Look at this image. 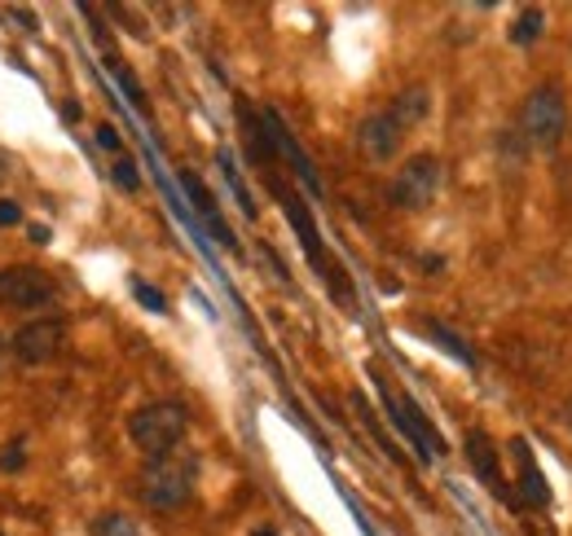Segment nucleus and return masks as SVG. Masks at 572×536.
I'll list each match as a JSON object with an SVG mask.
<instances>
[{"label": "nucleus", "mask_w": 572, "mask_h": 536, "mask_svg": "<svg viewBox=\"0 0 572 536\" xmlns=\"http://www.w3.org/2000/svg\"><path fill=\"white\" fill-rule=\"evenodd\" d=\"M93 536H141V527H137L133 514H124V510H106V514L93 518Z\"/></svg>", "instance_id": "nucleus-10"}, {"label": "nucleus", "mask_w": 572, "mask_h": 536, "mask_svg": "<svg viewBox=\"0 0 572 536\" xmlns=\"http://www.w3.org/2000/svg\"><path fill=\"white\" fill-rule=\"evenodd\" d=\"M115 185H124L128 194H133V189H141V172H137V163H133V159H124V154L115 159Z\"/></svg>", "instance_id": "nucleus-13"}, {"label": "nucleus", "mask_w": 572, "mask_h": 536, "mask_svg": "<svg viewBox=\"0 0 572 536\" xmlns=\"http://www.w3.org/2000/svg\"><path fill=\"white\" fill-rule=\"evenodd\" d=\"M0 536H5V532H0Z\"/></svg>", "instance_id": "nucleus-20"}, {"label": "nucleus", "mask_w": 572, "mask_h": 536, "mask_svg": "<svg viewBox=\"0 0 572 536\" xmlns=\"http://www.w3.org/2000/svg\"><path fill=\"white\" fill-rule=\"evenodd\" d=\"M194 497V462L190 457H155L141 470V501L155 510H181Z\"/></svg>", "instance_id": "nucleus-3"}, {"label": "nucleus", "mask_w": 572, "mask_h": 536, "mask_svg": "<svg viewBox=\"0 0 572 536\" xmlns=\"http://www.w3.org/2000/svg\"><path fill=\"white\" fill-rule=\"evenodd\" d=\"M0 348H5V343H0Z\"/></svg>", "instance_id": "nucleus-21"}, {"label": "nucleus", "mask_w": 572, "mask_h": 536, "mask_svg": "<svg viewBox=\"0 0 572 536\" xmlns=\"http://www.w3.org/2000/svg\"><path fill=\"white\" fill-rule=\"evenodd\" d=\"M62 343H67L62 322H32V326H23L14 335V357L27 361V365H45V361H54L62 352Z\"/></svg>", "instance_id": "nucleus-7"}, {"label": "nucleus", "mask_w": 572, "mask_h": 536, "mask_svg": "<svg viewBox=\"0 0 572 536\" xmlns=\"http://www.w3.org/2000/svg\"><path fill=\"white\" fill-rule=\"evenodd\" d=\"M427 110H432V97H427V89H423V84L401 89V97L388 106V115H392L401 128H419V124L427 119Z\"/></svg>", "instance_id": "nucleus-8"}, {"label": "nucleus", "mask_w": 572, "mask_h": 536, "mask_svg": "<svg viewBox=\"0 0 572 536\" xmlns=\"http://www.w3.org/2000/svg\"><path fill=\"white\" fill-rule=\"evenodd\" d=\"M401 141H405V128L388 115V110H379V115H366L362 124H357V150H362V159L366 163H392L397 154H401Z\"/></svg>", "instance_id": "nucleus-6"}, {"label": "nucleus", "mask_w": 572, "mask_h": 536, "mask_svg": "<svg viewBox=\"0 0 572 536\" xmlns=\"http://www.w3.org/2000/svg\"><path fill=\"white\" fill-rule=\"evenodd\" d=\"M436 194H441V159L436 154L405 159V167L392 180V202L401 211H423V207L436 202Z\"/></svg>", "instance_id": "nucleus-4"}, {"label": "nucleus", "mask_w": 572, "mask_h": 536, "mask_svg": "<svg viewBox=\"0 0 572 536\" xmlns=\"http://www.w3.org/2000/svg\"><path fill=\"white\" fill-rule=\"evenodd\" d=\"M251 536H282V532H277V527H255Z\"/></svg>", "instance_id": "nucleus-18"}, {"label": "nucleus", "mask_w": 572, "mask_h": 536, "mask_svg": "<svg viewBox=\"0 0 572 536\" xmlns=\"http://www.w3.org/2000/svg\"><path fill=\"white\" fill-rule=\"evenodd\" d=\"M185 409L176 400H155V405H141L133 418H128V435L133 444L155 462V457H172V448L185 440Z\"/></svg>", "instance_id": "nucleus-1"}, {"label": "nucleus", "mask_w": 572, "mask_h": 536, "mask_svg": "<svg viewBox=\"0 0 572 536\" xmlns=\"http://www.w3.org/2000/svg\"><path fill=\"white\" fill-rule=\"evenodd\" d=\"M181 185L190 189V198H194V207H198V211H203V215L211 220V229H220V220H216V202H211V194H207V185H203V180H198L194 172H181Z\"/></svg>", "instance_id": "nucleus-11"}, {"label": "nucleus", "mask_w": 572, "mask_h": 536, "mask_svg": "<svg viewBox=\"0 0 572 536\" xmlns=\"http://www.w3.org/2000/svg\"><path fill=\"white\" fill-rule=\"evenodd\" d=\"M467 457H471V466L489 479V483H497V457H493V444H489V435H480V431H471L467 435Z\"/></svg>", "instance_id": "nucleus-9"}, {"label": "nucleus", "mask_w": 572, "mask_h": 536, "mask_svg": "<svg viewBox=\"0 0 572 536\" xmlns=\"http://www.w3.org/2000/svg\"><path fill=\"white\" fill-rule=\"evenodd\" d=\"M23 462H27V448H23V440H14V444H5V448H0V470H23Z\"/></svg>", "instance_id": "nucleus-14"}, {"label": "nucleus", "mask_w": 572, "mask_h": 536, "mask_svg": "<svg viewBox=\"0 0 572 536\" xmlns=\"http://www.w3.org/2000/svg\"><path fill=\"white\" fill-rule=\"evenodd\" d=\"M5 172H10V167H5V159H0V185H5Z\"/></svg>", "instance_id": "nucleus-19"}, {"label": "nucleus", "mask_w": 572, "mask_h": 536, "mask_svg": "<svg viewBox=\"0 0 572 536\" xmlns=\"http://www.w3.org/2000/svg\"><path fill=\"white\" fill-rule=\"evenodd\" d=\"M133 291L141 295V304H146V308H155V313H163V295H159V291H150V287H141V282H137Z\"/></svg>", "instance_id": "nucleus-15"}, {"label": "nucleus", "mask_w": 572, "mask_h": 536, "mask_svg": "<svg viewBox=\"0 0 572 536\" xmlns=\"http://www.w3.org/2000/svg\"><path fill=\"white\" fill-rule=\"evenodd\" d=\"M537 32H541V10H524L519 23L511 27V40H515V45H528V40H537Z\"/></svg>", "instance_id": "nucleus-12"}, {"label": "nucleus", "mask_w": 572, "mask_h": 536, "mask_svg": "<svg viewBox=\"0 0 572 536\" xmlns=\"http://www.w3.org/2000/svg\"><path fill=\"white\" fill-rule=\"evenodd\" d=\"M519 132L537 150H554L568 132V102L554 84H537L519 106Z\"/></svg>", "instance_id": "nucleus-2"}, {"label": "nucleus", "mask_w": 572, "mask_h": 536, "mask_svg": "<svg viewBox=\"0 0 572 536\" xmlns=\"http://www.w3.org/2000/svg\"><path fill=\"white\" fill-rule=\"evenodd\" d=\"M98 145H106V150H119V132H115V128H98Z\"/></svg>", "instance_id": "nucleus-17"}, {"label": "nucleus", "mask_w": 572, "mask_h": 536, "mask_svg": "<svg viewBox=\"0 0 572 536\" xmlns=\"http://www.w3.org/2000/svg\"><path fill=\"white\" fill-rule=\"evenodd\" d=\"M54 282L41 268H5L0 273V308H49Z\"/></svg>", "instance_id": "nucleus-5"}, {"label": "nucleus", "mask_w": 572, "mask_h": 536, "mask_svg": "<svg viewBox=\"0 0 572 536\" xmlns=\"http://www.w3.org/2000/svg\"><path fill=\"white\" fill-rule=\"evenodd\" d=\"M19 220H23L19 202H0V224H19Z\"/></svg>", "instance_id": "nucleus-16"}]
</instances>
